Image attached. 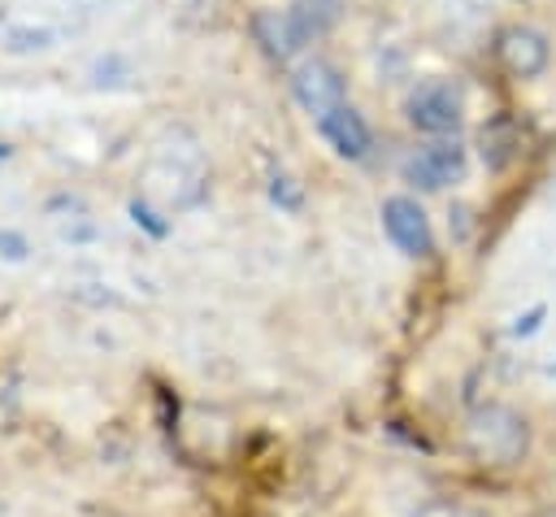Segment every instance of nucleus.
Returning <instances> with one entry per match:
<instances>
[{
  "instance_id": "obj_1",
  "label": "nucleus",
  "mask_w": 556,
  "mask_h": 517,
  "mask_svg": "<svg viewBox=\"0 0 556 517\" xmlns=\"http://www.w3.org/2000/svg\"><path fill=\"white\" fill-rule=\"evenodd\" d=\"M465 443L482 465H517L530 452V426L508 404H478L465 421Z\"/></svg>"
},
{
  "instance_id": "obj_2",
  "label": "nucleus",
  "mask_w": 556,
  "mask_h": 517,
  "mask_svg": "<svg viewBox=\"0 0 556 517\" xmlns=\"http://www.w3.org/2000/svg\"><path fill=\"white\" fill-rule=\"evenodd\" d=\"M404 113H408L413 130H421V135H456L460 113H465V100H460V87L456 83L430 78V83H421V87L408 91Z\"/></svg>"
},
{
  "instance_id": "obj_3",
  "label": "nucleus",
  "mask_w": 556,
  "mask_h": 517,
  "mask_svg": "<svg viewBox=\"0 0 556 517\" xmlns=\"http://www.w3.org/2000/svg\"><path fill=\"white\" fill-rule=\"evenodd\" d=\"M491 52H495V61H500L513 78H534V74H543L547 61H552V43H547V35L534 30V26H521V22L500 26Z\"/></svg>"
},
{
  "instance_id": "obj_4",
  "label": "nucleus",
  "mask_w": 556,
  "mask_h": 517,
  "mask_svg": "<svg viewBox=\"0 0 556 517\" xmlns=\"http://www.w3.org/2000/svg\"><path fill=\"white\" fill-rule=\"evenodd\" d=\"M404 178L421 191H443V187H456L465 178V148L456 139H434L426 148H417L408 161H404Z\"/></svg>"
},
{
  "instance_id": "obj_5",
  "label": "nucleus",
  "mask_w": 556,
  "mask_h": 517,
  "mask_svg": "<svg viewBox=\"0 0 556 517\" xmlns=\"http://www.w3.org/2000/svg\"><path fill=\"white\" fill-rule=\"evenodd\" d=\"M382 230H387V239H391L404 256L426 261V256L434 252L430 217H426V209H421L413 196H391V200H382Z\"/></svg>"
},
{
  "instance_id": "obj_6",
  "label": "nucleus",
  "mask_w": 556,
  "mask_h": 517,
  "mask_svg": "<svg viewBox=\"0 0 556 517\" xmlns=\"http://www.w3.org/2000/svg\"><path fill=\"white\" fill-rule=\"evenodd\" d=\"M291 96L300 100V109L326 117L330 109L343 104V74H339L326 56H308V61H300L295 74H291Z\"/></svg>"
},
{
  "instance_id": "obj_7",
  "label": "nucleus",
  "mask_w": 556,
  "mask_h": 517,
  "mask_svg": "<svg viewBox=\"0 0 556 517\" xmlns=\"http://www.w3.org/2000/svg\"><path fill=\"white\" fill-rule=\"evenodd\" d=\"M252 39L261 43V52L269 56V61H291L304 43H308V35L300 30V22L291 17V9H256L252 13Z\"/></svg>"
},
{
  "instance_id": "obj_8",
  "label": "nucleus",
  "mask_w": 556,
  "mask_h": 517,
  "mask_svg": "<svg viewBox=\"0 0 556 517\" xmlns=\"http://www.w3.org/2000/svg\"><path fill=\"white\" fill-rule=\"evenodd\" d=\"M317 126H321L326 143H330L339 156H348V161H361V156L369 152V143H374V135H369L365 117H361L352 104H339V109H330L326 117H317Z\"/></svg>"
},
{
  "instance_id": "obj_9",
  "label": "nucleus",
  "mask_w": 556,
  "mask_h": 517,
  "mask_svg": "<svg viewBox=\"0 0 556 517\" xmlns=\"http://www.w3.org/2000/svg\"><path fill=\"white\" fill-rule=\"evenodd\" d=\"M478 152H482L486 169H504V165L521 152V130H517L513 113H495V117L478 130Z\"/></svg>"
},
{
  "instance_id": "obj_10",
  "label": "nucleus",
  "mask_w": 556,
  "mask_h": 517,
  "mask_svg": "<svg viewBox=\"0 0 556 517\" xmlns=\"http://www.w3.org/2000/svg\"><path fill=\"white\" fill-rule=\"evenodd\" d=\"M291 17H295L300 30L313 39V35H326V30L339 26L343 0H291Z\"/></svg>"
},
{
  "instance_id": "obj_11",
  "label": "nucleus",
  "mask_w": 556,
  "mask_h": 517,
  "mask_svg": "<svg viewBox=\"0 0 556 517\" xmlns=\"http://www.w3.org/2000/svg\"><path fill=\"white\" fill-rule=\"evenodd\" d=\"M48 43H52V30H30V26H17L4 39L9 52H30V48H48Z\"/></svg>"
},
{
  "instance_id": "obj_12",
  "label": "nucleus",
  "mask_w": 556,
  "mask_h": 517,
  "mask_svg": "<svg viewBox=\"0 0 556 517\" xmlns=\"http://www.w3.org/2000/svg\"><path fill=\"white\" fill-rule=\"evenodd\" d=\"M269 196L282 204V209H300V187H295V178H287V174H274V182H269Z\"/></svg>"
},
{
  "instance_id": "obj_13",
  "label": "nucleus",
  "mask_w": 556,
  "mask_h": 517,
  "mask_svg": "<svg viewBox=\"0 0 556 517\" xmlns=\"http://www.w3.org/2000/svg\"><path fill=\"white\" fill-rule=\"evenodd\" d=\"M0 256L22 261V256H26V239H22L17 230H0Z\"/></svg>"
},
{
  "instance_id": "obj_14",
  "label": "nucleus",
  "mask_w": 556,
  "mask_h": 517,
  "mask_svg": "<svg viewBox=\"0 0 556 517\" xmlns=\"http://www.w3.org/2000/svg\"><path fill=\"white\" fill-rule=\"evenodd\" d=\"M130 213H135V222H143V226H148L152 235H165V230H169V226H165V222H156V217H152V213H148V209H143L139 200L130 204Z\"/></svg>"
},
{
  "instance_id": "obj_15",
  "label": "nucleus",
  "mask_w": 556,
  "mask_h": 517,
  "mask_svg": "<svg viewBox=\"0 0 556 517\" xmlns=\"http://www.w3.org/2000/svg\"><path fill=\"white\" fill-rule=\"evenodd\" d=\"M9 156H13V148H9V143H0V165H4Z\"/></svg>"
},
{
  "instance_id": "obj_16",
  "label": "nucleus",
  "mask_w": 556,
  "mask_h": 517,
  "mask_svg": "<svg viewBox=\"0 0 556 517\" xmlns=\"http://www.w3.org/2000/svg\"><path fill=\"white\" fill-rule=\"evenodd\" d=\"M534 517H556V504H547V508H539Z\"/></svg>"
}]
</instances>
